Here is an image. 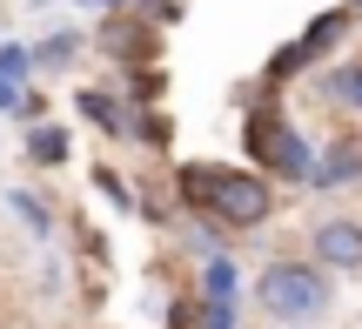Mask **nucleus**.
I'll use <instances>...</instances> for the list:
<instances>
[{
    "mask_svg": "<svg viewBox=\"0 0 362 329\" xmlns=\"http://www.w3.org/2000/svg\"><path fill=\"white\" fill-rule=\"evenodd\" d=\"M175 202L181 215H208L221 229H262L275 215V188L262 168H221V161H181L175 168Z\"/></svg>",
    "mask_w": 362,
    "mask_h": 329,
    "instance_id": "nucleus-1",
    "label": "nucleus"
},
{
    "mask_svg": "<svg viewBox=\"0 0 362 329\" xmlns=\"http://www.w3.org/2000/svg\"><path fill=\"white\" fill-rule=\"evenodd\" d=\"M255 303H262V316H269V323L309 329V323L329 316L336 282H329V269L315 262V255H275V262L255 276Z\"/></svg>",
    "mask_w": 362,
    "mask_h": 329,
    "instance_id": "nucleus-2",
    "label": "nucleus"
},
{
    "mask_svg": "<svg viewBox=\"0 0 362 329\" xmlns=\"http://www.w3.org/2000/svg\"><path fill=\"white\" fill-rule=\"evenodd\" d=\"M248 161H262V175H275V182H296V188H309L315 148L302 142V128H296V121H288L275 101H262L255 115H248Z\"/></svg>",
    "mask_w": 362,
    "mask_h": 329,
    "instance_id": "nucleus-3",
    "label": "nucleus"
},
{
    "mask_svg": "<svg viewBox=\"0 0 362 329\" xmlns=\"http://www.w3.org/2000/svg\"><path fill=\"white\" fill-rule=\"evenodd\" d=\"M349 21H356V7H336V13H315L309 27H302L296 40H288L282 54L269 61V81H288V74H302V67H315L329 47H336L342 34H349Z\"/></svg>",
    "mask_w": 362,
    "mask_h": 329,
    "instance_id": "nucleus-4",
    "label": "nucleus"
},
{
    "mask_svg": "<svg viewBox=\"0 0 362 329\" xmlns=\"http://www.w3.org/2000/svg\"><path fill=\"white\" fill-rule=\"evenodd\" d=\"M309 255L322 269H362V215H322L309 229Z\"/></svg>",
    "mask_w": 362,
    "mask_h": 329,
    "instance_id": "nucleus-5",
    "label": "nucleus"
},
{
    "mask_svg": "<svg viewBox=\"0 0 362 329\" xmlns=\"http://www.w3.org/2000/svg\"><path fill=\"white\" fill-rule=\"evenodd\" d=\"M155 34H161L155 21H141L134 7H121V13H107V27H101V47H107V61H121V67H141V61H155Z\"/></svg>",
    "mask_w": 362,
    "mask_h": 329,
    "instance_id": "nucleus-6",
    "label": "nucleus"
},
{
    "mask_svg": "<svg viewBox=\"0 0 362 329\" xmlns=\"http://www.w3.org/2000/svg\"><path fill=\"white\" fill-rule=\"evenodd\" d=\"M74 108H81V121H88V128L115 134V142H134V115H141V108H134L121 88H81Z\"/></svg>",
    "mask_w": 362,
    "mask_h": 329,
    "instance_id": "nucleus-7",
    "label": "nucleus"
},
{
    "mask_svg": "<svg viewBox=\"0 0 362 329\" xmlns=\"http://www.w3.org/2000/svg\"><path fill=\"white\" fill-rule=\"evenodd\" d=\"M21 155L34 161V168H61V161H74V134L61 128V121H27V134H21Z\"/></svg>",
    "mask_w": 362,
    "mask_h": 329,
    "instance_id": "nucleus-8",
    "label": "nucleus"
},
{
    "mask_svg": "<svg viewBox=\"0 0 362 329\" xmlns=\"http://www.w3.org/2000/svg\"><path fill=\"white\" fill-rule=\"evenodd\" d=\"M356 175H362V148L356 142H329V148H315L309 188H349Z\"/></svg>",
    "mask_w": 362,
    "mask_h": 329,
    "instance_id": "nucleus-9",
    "label": "nucleus"
},
{
    "mask_svg": "<svg viewBox=\"0 0 362 329\" xmlns=\"http://www.w3.org/2000/svg\"><path fill=\"white\" fill-rule=\"evenodd\" d=\"M81 54H88V34H81V27H47V34L34 40V67L40 74H61V67H74Z\"/></svg>",
    "mask_w": 362,
    "mask_h": 329,
    "instance_id": "nucleus-10",
    "label": "nucleus"
},
{
    "mask_svg": "<svg viewBox=\"0 0 362 329\" xmlns=\"http://www.w3.org/2000/svg\"><path fill=\"white\" fill-rule=\"evenodd\" d=\"M202 296H208V303H235V296H242V262H235L228 249L202 255Z\"/></svg>",
    "mask_w": 362,
    "mask_h": 329,
    "instance_id": "nucleus-11",
    "label": "nucleus"
},
{
    "mask_svg": "<svg viewBox=\"0 0 362 329\" xmlns=\"http://www.w3.org/2000/svg\"><path fill=\"white\" fill-rule=\"evenodd\" d=\"M322 94L342 108V115H362V54H356V61H342V67H329V74H322Z\"/></svg>",
    "mask_w": 362,
    "mask_h": 329,
    "instance_id": "nucleus-12",
    "label": "nucleus"
},
{
    "mask_svg": "<svg viewBox=\"0 0 362 329\" xmlns=\"http://www.w3.org/2000/svg\"><path fill=\"white\" fill-rule=\"evenodd\" d=\"M7 209L21 215V229H27V236H54V209L34 195V188H7Z\"/></svg>",
    "mask_w": 362,
    "mask_h": 329,
    "instance_id": "nucleus-13",
    "label": "nucleus"
},
{
    "mask_svg": "<svg viewBox=\"0 0 362 329\" xmlns=\"http://www.w3.org/2000/svg\"><path fill=\"white\" fill-rule=\"evenodd\" d=\"M94 195H101V202H115L121 215H141V195L128 188V175H121V168H94Z\"/></svg>",
    "mask_w": 362,
    "mask_h": 329,
    "instance_id": "nucleus-14",
    "label": "nucleus"
},
{
    "mask_svg": "<svg viewBox=\"0 0 362 329\" xmlns=\"http://www.w3.org/2000/svg\"><path fill=\"white\" fill-rule=\"evenodd\" d=\"M0 74L7 81H21V88H34V40H0Z\"/></svg>",
    "mask_w": 362,
    "mask_h": 329,
    "instance_id": "nucleus-15",
    "label": "nucleus"
},
{
    "mask_svg": "<svg viewBox=\"0 0 362 329\" xmlns=\"http://www.w3.org/2000/svg\"><path fill=\"white\" fill-rule=\"evenodd\" d=\"M134 142H148V148H161V155H168V142H175V121L161 115V108H141V115H134Z\"/></svg>",
    "mask_w": 362,
    "mask_h": 329,
    "instance_id": "nucleus-16",
    "label": "nucleus"
},
{
    "mask_svg": "<svg viewBox=\"0 0 362 329\" xmlns=\"http://www.w3.org/2000/svg\"><path fill=\"white\" fill-rule=\"evenodd\" d=\"M194 329H242L235 323V303H208L202 296V303H194Z\"/></svg>",
    "mask_w": 362,
    "mask_h": 329,
    "instance_id": "nucleus-17",
    "label": "nucleus"
},
{
    "mask_svg": "<svg viewBox=\"0 0 362 329\" xmlns=\"http://www.w3.org/2000/svg\"><path fill=\"white\" fill-rule=\"evenodd\" d=\"M21 101H27V88L0 74V115H7V121H21Z\"/></svg>",
    "mask_w": 362,
    "mask_h": 329,
    "instance_id": "nucleus-18",
    "label": "nucleus"
},
{
    "mask_svg": "<svg viewBox=\"0 0 362 329\" xmlns=\"http://www.w3.org/2000/svg\"><path fill=\"white\" fill-rule=\"evenodd\" d=\"M74 7H88V13H121L128 0H74Z\"/></svg>",
    "mask_w": 362,
    "mask_h": 329,
    "instance_id": "nucleus-19",
    "label": "nucleus"
},
{
    "mask_svg": "<svg viewBox=\"0 0 362 329\" xmlns=\"http://www.w3.org/2000/svg\"><path fill=\"white\" fill-rule=\"evenodd\" d=\"M349 7H356V13H362V0H349Z\"/></svg>",
    "mask_w": 362,
    "mask_h": 329,
    "instance_id": "nucleus-20",
    "label": "nucleus"
}]
</instances>
